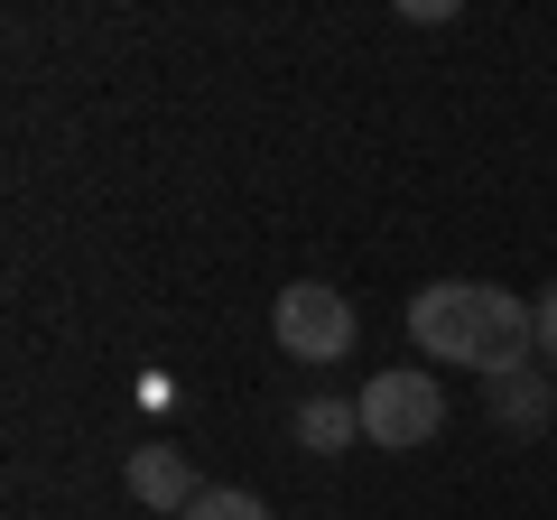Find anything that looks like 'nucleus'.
Returning a JSON list of instances; mask_svg holds the SVG:
<instances>
[{
  "instance_id": "nucleus-8",
  "label": "nucleus",
  "mask_w": 557,
  "mask_h": 520,
  "mask_svg": "<svg viewBox=\"0 0 557 520\" xmlns=\"http://www.w3.org/2000/svg\"><path fill=\"white\" fill-rule=\"evenodd\" d=\"M530 317H539V354H548V362H557V288H548V298H539V307H530Z\"/></svg>"
},
{
  "instance_id": "nucleus-6",
  "label": "nucleus",
  "mask_w": 557,
  "mask_h": 520,
  "mask_svg": "<svg viewBox=\"0 0 557 520\" xmlns=\"http://www.w3.org/2000/svg\"><path fill=\"white\" fill-rule=\"evenodd\" d=\"M354 437H362V409L354 400H325V391L298 400V446H307V456H344Z\"/></svg>"
},
{
  "instance_id": "nucleus-5",
  "label": "nucleus",
  "mask_w": 557,
  "mask_h": 520,
  "mask_svg": "<svg viewBox=\"0 0 557 520\" xmlns=\"http://www.w3.org/2000/svg\"><path fill=\"white\" fill-rule=\"evenodd\" d=\"M483 400H493V419L511 428V437H539V428L557 419V400H548V381H539L530 362H520V372H493V381H483Z\"/></svg>"
},
{
  "instance_id": "nucleus-3",
  "label": "nucleus",
  "mask_w": 557,
  "mask_h": 520,
  "mask_svg": "<svg viewBox=\"0 0 557 520\" xmlns=\"http://www.w3.org/2000/svg\"><path fill=\"white\" fill-rule=\"evenodd\" d=\"M270 335H278V354H288V362H344V354H354V335H362V317H354L344 288L298 280V288H278Z\"/></svg>"
},
{
  "instance_id": "nucleus-1",
  "label": "nucleus",
  "mask_w": 557,
  "mask_h": 520,
  "mask_svg": "<svg viewBox=\"0 0 557 520\" xmlns=\"http://www.w3.org/2000/svg\"><path fill=\"white\" fill-rule=\"evenodd\" d=\"M409 344L428 362H456V372H520V354L539 344V317L511 298V288L483 280H428L409 298Z\"/></svg>"
},
{
  "instance_id": "nucleus-4",
  "label": "nucleus",
  "mask_w": 557,
  "mask_h": 520,
  "mask_svg": "<svg viewBox=\"0 0 557 520\" xmlns=\"http://www.w3.org/2000/svg\"><path fill=\"white\" fill-rule=\"evenodd\" d=\"M196 493H205V483H196V465H186L177 446H131V502L186 520V511H196Z\"/></svg>"
},
{
  "instance_id": "nucleus-7",
  "label": "nucleus",
  "mask_w": 557,
  "mask_h": 520,
  "mask_svg": "<svg viewBox=\"0 0 557 520\" xmlns=\"http://www.w3.org/2000/svg\"><path fill=\"white\" fill-rule=\"evenodd\" d=\"M186 520H270V502L242 493V483H214V493H196V511Z\"/></svg>"
},
{
  "instance_id": "nucleus-2",
  "label": "nucleus",
  "mask_w": 557,
  "mask_h": 520,
  "mask_svg": "<svg viewBox=\"0 0 557 520\" xmlns=\"http://www.w3.org/2000/svg\"><path fill=\"white\" fill-rule=\"evenodd\" d=\"M354 409H362V446H391V456H409V446H428L446 428L437 372H372Z\"/></svg>"
}]
</instances>
